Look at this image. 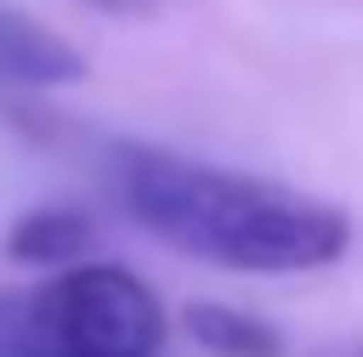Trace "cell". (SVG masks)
Listing matches in <instances>:
<instances>
[{
    "mask_svg": "<svg viewBox=\"0 0 363 357\" xmlns=\"http://www.w3.org/2000/svg\"><path fill=\"white\" fill-rule=\"evenodd\" d=\"M88 250H94V223L81 209H61V202L7 223V263L21 270H61V263H81Z\"/></svg>",
    "mask_w": 363,
    "mask_h": 357,
    "instance_id": "277c9868",
    "label": "cell"
},
{
    "mask_svg": "<svg viewBox=\"0 0 363 357\" xmlns=\"http://www.w3.org/2000/svg\"><path fill=\"white\" fill-rule=\"evenodd\" d=\"M108 182L115 202L162 236L169 250L195 256L216 270H242V277H303V270H330L350 256V209L323 196H303L289 182L249 169H222V162H195L155 142H121L108 148Z\"/></svg>",
    "mask_w": 363,
    "mask_h": 357,
    "instance_id": "6da1fadb",
    "label": "cell"
},
{
    "mask_svg": "<svg viewBox=\"0 0 363 357\" xmlns=\"http://www.w3.org/2000/svg\"><path fill=\"white\" fill-rule=\"evenodd\" d=\"M81 75H88V61H81L74 40L0 7V88H67Z\"/></svg>",
    "mask_w": 363,
    "mask_h": 357,
    "instance_id": "3957f363",
    "label": "cell"
},
{
    "mask_svg": "<svg viewBox=\"0 0 363 357\" xmlns=\"http://www.w3.org/2000/svg\"><path fill=\"white\" fill-rule=\"evenodd\" d=\"M343 357H363V344H357V351H343Z\"/></svg>",
    "mask_w": 363,
    "mask_h": 357,
    "instance_id": "52a82bcc",
    "label": "cell"
},
{
    "mask_svg": "<svg viewBox=\"0 0 363 357\" xmlns=\"http://www.w3.org/2000/svg\"><path fill=\"white\" fill-rule=\"evenodd\" d=\"M88 7H101V13H128V21H148V13H162V0H88Z\"/></svg>",
    "mask_w": 363,
    "mask_h": 357,
    "instance_id": "8992f818",
    "label": "cell"
},
{
    "mask_svg": "<svg viewBox=\"0 0 363 357\" xmlns=\"http://www.w3.org/2000/svg\"><path fill=\"white\" fill-rule=\"evenodd\" d=\"M21 357H34V351H21Z\"/></svg>",
    "mask_w": 363,
    "mask_h": 357,
    "instance_id": "ba28073f",
    "label": "cell"
},
{
    "mask_svg": "<svg viewBox=\"0 0 363 357\" xmlns=\"http://www.w3.org/2000/svg\"><path fill=\"white\" fill-rule=\"evenodd\" d=\"M169 310L128 263H61L27 297H0V357H162Z\"/></svg>",
    "mask_w": 363,
    "mask_h": 357,
    "instance_id": "7a4b0ae2",
    "label": "cell"
},
{
    "mask_svg": "<svg viewBox=\"0 0 363 357\" xmlns=\"http://www.w3.org/2000/svg\"><path fill=\"white\" fill-rule=\"evenodd\" d=\"M182 331L195 337L208 357H283V331L235 304H189L182 310Z\"/></svg>",
    "mask_w": 363,
    "mask_h": 357,
    "instance_id": "5b68a950",
    "label": "cell"
}]
</instances>
